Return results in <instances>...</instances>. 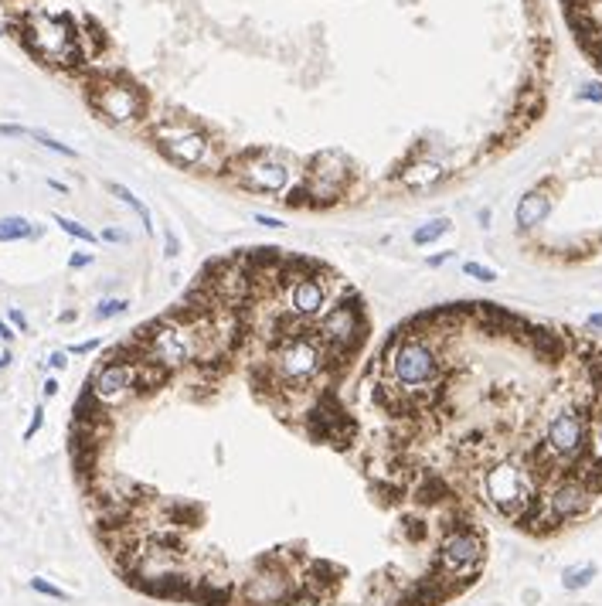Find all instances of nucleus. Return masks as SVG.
<instances>
[{"mask_svg":"<svg viewBox=\"0 0 602 606\" xmlns=\"http://www.w3.org/2000/svg\"><path fill=\"white\" fill-rule=\"evenodd\" d=\"M487 562V535L477 521H463L456 528H449L436 548V566H439V576L449 579L453 586H466L480 576Z\"/></svg>","mask_w":602,"mask_h":606,"instance_id":"f257e3e1","label":"nucleus"},{"mask_svg":"<svg viewBox=\"0 0 602 606\" xmlns=\"http://www.w3.org/2000/svg\"><path fill=\"white\" fill-rule=\"evenodd\" d=\"M316 334L323 337L337 368L344 372L361 354V348L368 344V313H364L361 300L351 293V300L330 303L323 310V317L316 320Z\"/></svg>","mask_w":602,"mask_h":606,"instance_id":"f03ea898","label":"nucleus"},{"mask_svg":"<svg viewBox=\"0 0 602 606\" xmlns=\"http://www.w3.org/2000/svg\"><path fill=\"white\" fill-rule=\"evenodd\" d=\"M24 41L45 65H79L82 45L68 17L58 14H31L24 21Z\"/></svg>","mask_w":602,"mask_h":606,"instance_id":"7ed1b4c3","label":"nucleus"},{"mask_svg":"<svg viewBox=\"0 0 602 606\" xmlns=\"http://www.w3.org/2000/svg\"><path fill=\"white\" fill-rule=\"evenodd\" d=\"M153 143L167 160H174L177 167H188V171L201 167L211 154V136L204 130H198L195 123L177 119V116H167V119L153 123Z\"/></svg>","mask_w":602,"mask_h":606,"instance_id":"20e7f679","label":"nucleus"},{"mask_svg":"<svg viewBox=\"0 0 602 606\" xmlns=\"http://www.w3.org/2000/svg\"><path fill=\"white\" fill-rule=\"evenodd\" d=\"M228 171H231L235 184H242V188H249L255 195H283L290 188V167L283 160H276L273 154H266V150L242 154Z\"/></svg>","mask_w":602,"mask_h":606,"instance_id":"39448f33","label":"nucleus"},{"mask_svg":"<svg viewBox=\"0 0 602 606\" xmlns=\"http://www.w3.org/2000/svg\"><path fill=\"white\" fill-rule=\"evenodd\" d=\"M89 102L109 123H136L147 109V99L136 86L119 82V79H99L89 89Z\"/></svg>","mask_w":602,"mask_h":606,"instance_id":"423d86ee","label":"nucleus"},{"mask_svg":"<svg viewBox=\"0 0 602 606\" xmlns=\"http://www.w3.org/2000/svg\"><path fill=\"white\" fill-rule=\"evenodd\" d=\"M562 3L575 41L602 72V0H562Z\"/></svg>","mask_w":602,"mask_h":606,"instance_id":"0eeeda50","label":"nucleus"},{"mask_svg":"<svg viewBox=\"0 0 602 606\" xmlns=\"http://www.w3.org/2000/svg\"><path fill=\"white\" fill-rule=\"evenodd\" d=\"M551 211V198L544 191H527L521 202H517V211H514V221H517V232H531L538 225H544Z\"/></svg>","mask_w":602,"mask_h":606,"instance_id":"6e6552de","label":"nucleus"},{"mask_svg":"<svg viewBox=\"0 0 602 606\" xmlns=\"http://www.w3.org/2000/svg\"><path fill=\"white\" fill-rule=\"evenodd\" d=\"M442 178H446V167H442V164H436V160H418V164L401 167L399 184L408 188V191H425V188L439 184Z\"/></svg>","mask_w":602,"mask_h":606,"instance_id":"1a4fd4ad","label":"nucleus"},{"mask_svg":"<svg viewBox=\"0 0 602 606\" xmlns=\"http://www.w3.org/2000/svg\"><path fill=\"white\" fill-rule=\"evenodd\" d=\"M34 235H38V228L27 218H21V215L0 218V242H21V239H34Z\"/></svg>","mask_w":602,"mask_h":606,"instance_id":"9d476101","label":"nucleus"},{"mask_svg":"<svg viewBox=\"0 0 602 606\" xmlns=\"http://www.w3.org/2000/svg\"><path fill=\"white\" fill-rule=\"evenodd\" d=\"M109 191H112L119 202L126 204L129 211H136V218L143 221V232H147V235H153V218H150V208H147V204L140 202V198H136L129 188H123V184H109Z\"/></svg>","mask_w":602,"mask_h":606,"instance_id":"9b49d317","label":"nucleus"},{"mask_svg":"<svg viewBox=\"0 0 602 606\" xmlns=\"http://www.w3.org/2000/svg\"><path fill=\"white\" fill-rule=\"evenodd\" d=\"M453 228V221L449 218H429L425 225H418L415 232H412V245H429V242H436V239H442L446 232Z\"/></svg>","mask_w":602,"mask_h":606,"instance_id":"f8f14e48","label":"nucleus"},{"mask_svg":"<svg viewBox=\"0 0 602 606\" xmlns=\"http://www.w3.org/2000/svg\"><path fill=\"white\" fill-rule=\"evenodd\" d=\"M55 225L65 232V235H72V239H79V242H89V245H96V232L92 228H86L82 221H75V218H65V215H55Z\"/></svg>","mask_w":602,"mask_h":606,"instance_id":"ddd939ff","label":"nucleus"},{"mask_svg":"<svg viewBox=\"0 0 602 606\" xmlns=\"http://www.w3.org/2000/svg\"><path fill=\"white\" fill-rule=\"evenodd\" d=\"M129 310V300H123V297H105L99 300L96 306V320H112V317H119V313H126Z\"/></svg>","mask_w":602,"mask_h":606,"instance_id":"4468645a","label":"nucleus"},{"mask_svg":"<svg viewBox=\"0 0 602 606\" xmlns=\"http://www.w3.org/2000/svg\"><path fill=\"white\" fill-rule=\"evenodd\" d=\"M463 276H470V280H477V283H497V269H490V266H484V263H477V259H466V263H463Z\"/></svg>","mask_w":602,"mask_h":606,"instance_id":"2eb2a0df","label":"nucleus"},{"mask_svg":"<svg viewBox=\"0 0 602 606\" xmlns=\"http://www.w3.org/2000/svg\"><path fill=\"white\" fill-rule=\"evenodd\" d=\"M596 576V566H579V569H565V590H582L589 586Z\"/></svg>","mask_w":602,"mask_h":606,"instance_id":"dca6fc26","label":"nucleus"},{"mask_svg":"<svg viewBox=\"0 0 602 606\" xmlns=\"http://www.w3.org/2000/svg\"><path fill=\"white\" fill-rule=\"evenodd\" d=\"M31 140H38L41 147H48L51 154H62V157H75V150L68 147V143H62V140H55L51 133H45V130H31Z\"/></svg>","mask_w":602,"mask_h":606,"instance_id":"f3484780","label":"nucleus"},{"mask_svg":"<svg viewBox=\"0 0 602 606\" xmlns=\"http://www.w3.org/2000/svg\"><path fill=\"white\" fill-rule=\"evenodd\" d=\"M31 590H34V593H41V596H51V600H62V603L68 600V593H65V590H58V586H51V583H48V579H41V576H34V579H31Z\"/></svg>","mask_w":602,"mask_h":606,"instance_id":"a211bd4d","label":"nucleus"},{"mask_svg":"<svg viewBox=\"0 0 602 606\" xmlns=\"http://www.w3.org/2000/svg\"><path fill=\"white\" fill-rule=\"evenodd\" d=\"M45 426V405H34V412H31V422H27V429H24V443L27 439H34V433Z\"/></svg>","mask_w":602,"mask_h":606,"instance_id":"6ab92c4d","label":"nucleus"},{"mask_svg":"<svg viewBox=\"0 0 602 606\" xmlns=\"http://www.w3.org/2000/svg\"><path fill=\"white\" fill-rule=\"evenodd\" d=\"M252 221H255V225H262V228H286V221H283V218H276V215H262V211H255V215H252Z\"/></svg>","mask_w":602,"mask_h":606,"instance_id":"aec40b11","label":"nucleus"},{"mask_svg":"<svg viewBox=\"0 0 602 606\" xmlns=\"http://www.w3.org/2000/svg\"><path fill=\"white\" fill-rule=\"evenodd\" d=\"M92 266V252H72L68 256V269H86Z\"/></svg>","mask_w":602,"mask_h":606,"instance_id":"412c9836","label":"nucleus"},{"mask_svg":"<svg viewBox=\"0 0 602 606\" xmlns=\"http://www.w3.org/2000/svg\"><path fill=\"white\" fill-rule=\"evenodd\" d=\"M0 136H31V130L17 123H0Z\"/></svg>","mask_w":602,"mask_h":606,"instance_id":"4be33fe9","label":"nucleus"},{"mask_svg":"<svg viewBox=\"0 0 602 606\" xmlns=\"http://www.w3.org/2000/svg\"><path fill=\"white\" fill-rule=\"evenodd\" d=\"M102 344V337H92V341H82V344H72L68 348V354H89V351H96Z\"/></svg>","mask_w":602,"mask_h":606,"instance_id":"5701e85b","label":"nucleus"},{"mask_svg":"<svg viewBox=\"0 0 602 606\" xmlns=\"http://www.w3.org/2000/svg\"><path fill=\"white\" fill-rule=\"evenodd\" d=\"M102 242H129V235L123 228H102Z\"/></svg>","mask_w":602,"mask_h":606,"instance_id":"b1692460","label":"nucleus"},{"mask_svg":"<svg viewBox=\"0 0 602 606\" xmlns=\"http://www.w3.org/2000/svg\"><path fill=\"white\" fill-rule=\"evenodd\" d=\"M453 256H456V249H446V252H436V256H429V266H432V269H439V266H442V263H449Z\"/></svg>","mask_w":602,"mask_h":606,"instance_id":"393cba45","label":"nucleus"},{"mask_svg":"<svg viewBox=\"0 0 602 606\" xmlns=\"http://www.w3.org/2000/svg\"><path fill=\"white\" fill-rule=\"evenodd\" d=\"M7 320H10V324H14L17 330H27V317H24V313H21L17 306H14V310H7Z\"/></svg>","mask_w":602,"mask_h":606,"instance_id":"a878e982","label":"nucleus"},{"mask_svg":"<svg viewBox=\"0 0 602 606\" xmlns=\"http://www.w3.org/2000/svg\"><path fill=\"white\" fill-rule=\"evenodd\" d=\"M48 365H51L55 372L65 368V365H68V351H51V354H48Z\"/></svg>","mask_w":602,"mask_h":606,"instance_id":"bb28decb","label":"nucleus"},{"mask_svg":"<svg viewBox=\"0 0 602 606\" xmlns=\"http://www.w3.org/2000/svg\"><path fill=\"white\" fill-rule=\"evenodd\" d=\"M164 242H167V256L174 259V256L181 252V242H177V235H174V232H164Z\"/></svg>","mask_w":602,"mask_h":606,"instance_id":"cd10ccee","label":"nucleus"},{"mask_svg":"<svg viewBox=\"0 0 602 606\" xmlns=\"http://www.w3.org/2000/svg\"><path fill=\"white\" fill-rule=\"evenodd\" d=\"M14 337H17V334H14V327H10L7 320H0V341H7V344H10Z\"/></svg>","mask_w":602,"mask_h":606,"instance_id":"c85d7f7f","label":"nucleus"},{"mask_svg":"<svg viewBox=\"0 0 602 606\" xmlns=\"http://www.w3.org/2000/svg\"><path fill=\"white\" fill-rule=\"evenodd\" d=\"M582 99H596V102H602V86H589V89L582 93Z\"/></svg>","mask_w":602,"mask_h":606,"instance_id":"c756f323","label":"nucleus"},{"mask_svg":"<svg viewBox=\"0 0 602 606\" xmlns=\"http://www.w3.org/2000/svg\"><path fill=\"white\" fill-rule=\"evenodd\" d=\"M55 396H58V382L48 378V382H45V399H55Z\"/></svg>","mask_w":602,"mask_h":606,"instance_id":"7c9ffc66","label":"nucleus"},{"mask_svg":"<svg viewBox=\"0 0 602 606\" xmlns=\"http://www.w3.org/2000/svg\"><path fill=\"white\" fill-rule=\"evenodd\" d=\"M586 327H589V330H602V313H592Z\"/></svg>","mask_w":602,"mask_h":606,"instance_id":"2f4dec72","label":"nucleus"},{"mask_svg":"<svg viewBox=\"0 0 602 606\" xmlns=\"http://www.w3.org/2000/svg\"><path fill=\"white\" fill-rule=\"evenodd\" d=\"M477 218H480V225H484V228H490V208H484Z\"/></svg>","mask_w":602,"mask_h":606,"instance_id":"473e14b6","label":"nucleus"},{"mask_svg":"<svg viewBox=\"0 0 602 606\" xmlns=\"http://www.w3.org/2000/svg\"><path fill=\"white\" fill-rule=\"evenodd\" d=\"M10 361H14V358H10V351H3V354H0V368H7Z\"/></svg>","mask_w":602,"mask_h":606,"instance_id":"72a5a7b5","label":"nucleus"},{"mask_svg":"<svg viewBox=\"0 0 602 606\" xmlns=\"http://www.w3.org/2000/svg\"><path fill=\"white\" fill-rule=\"evenodd\" d=\"M0 34H3V31H0Z\"/></svg>","mask_w":602,"mask_h":606,"instance_id":"f704fd0d","label":"nucleus"}]
</instances>
